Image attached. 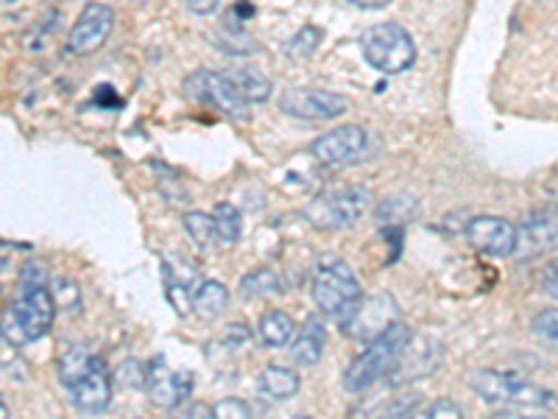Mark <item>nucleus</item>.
Masks as SVG:
<instances>
[{"instance_id":"nucleus-1","label":"nucleus","mask_w":558,"mask_h":419,"mask_svg":"<svg viewBox=\"0 0 558 419\" xmlns=\"http://www.w3.org/2000/svg\"><path fill=\"white\" fill-rule=\"evenodd\" d=\"M53 316H57V299L53 288L48 286V272L32 258L20 272L17 297L0 319V336L12 347H26L51 333Z\"/></svg>"},{"instance_id":"nucleus-2","label":"nucleus","mask_w":558,"mask_h":419,"mask_svg":"<svg viewBox=\"0 0 558 419\" xmlns=\"http://www.w3.org/2000/svg\"><path fill=\"white\" fill-rule=\"evenodd\" d=\"M411 336H413L411 327L397 322L391 324L386 333L372 338L361 356L349 363L347 372H343V388H347L349 394H361L366 392V388L375 386L380 378H386L388 372L397 367V361H400V356L405 352Z\"/></svg>"},{"instance_id":"nucleus-3","label":"nucleus","mask_w":558,"mask_h":419,"mask_svg":"<svg viewBox=\"0 0 558 419\" xmlns=\"http://www.w3.org/2000/svg\"><path fill=\"white\" fill-rule=\"evenodd\" d=\"M311 294L318 311L332 319H347L363 299V288L355 272L338 254L318 258L311 274Z\"/></svg>"},{"instance_id":"nucleus-4","label":"nucleus","mask_w":558,"mask_h":419,"mask_svg":"<svg viewBox=\"0 0 558 419\" xmlns=\"http://www.w3.org/2000/svg\"><path fill=\"white\" fill-rule=\"evenodd\" d=\"M477 397L495 406L511 408H550L556 406L550 388L531 383L514 372H497V369H477L470 378Z\"/></svg>"},{"instance_id":"nucleus-5","label":"nucleus","mask_w":558,"mask_h":419,"mask_svg":"<svg viewBox=\"0 0 558 419\" xmlns=\"http://www.w3.org/2000/svg\"><path fill=\"white\" fill-rule=\"evenodd\" d=\"M366 62L380 73H402L416 62V43L400 23H377L361 37Z\"/></svg>"},{"instance_id":"nucleus-6","label":"nucleus","mask_w":558,"mask_h":419,"mask_svg":"<svg viewBox=\"0 0 558 419\" xmlns=\"http://www.w3.org/2000/svg\"><path fill=\"white\" fill-rule=\"evenodd\" d=\"M368 207H372V193L363 184H349L313 199L302 210V216L316 229H347L361 222Z\"/></svg>"},{"instance_id":"nucleus-7","label":"nucleus","mask_w":558,"mask_h":419,"mask_svg":"<svg viewBox=\"0 0 558 419\" xmlns=\"http://www.w3.org/2000/svg\"><path fill=\"white\" fill-rule=\"evenodd\" d=\"M184 96L196 98V101L216 107L223 112L229 121H252V104L241 96V89L232 84L227 73H216V70H193L191 76L184 79L182 84Z\"/></svg>"},{"instance_id":"nucleus-8","label":"nucleus","mask_w":558,"mask_h":419,"mask_svg":"<svg viewBox=\"0 0 558 419\" xmlns=\"http://www.w3.org/2000/svg\"><path fill=\"white\" fill-rule=\"evenodd\" d=\"M279 109L291 118H299V121L322 123L347 112V98L341 93H332V89L291 87L279 96Z\"/></svg>"},{"instance_id":"nucleus-9","label":"nucleus","mask_w":558,"mask_h":419,"mask_svg":"<svg viewBox=\"0 0 558 419\" xmlns=\"http://www.w3.org/2000/svg\"><path fill=\"white\" fill-rule=\"evenodd\" d=\"M400 322V308L388 294H377L372 299H361V306L343 319L341 331L347 333L352 342H372L380 333H386L391 324Z\"/></svg>"},{"instance_id":"nucleus-10","label":"nucleus","mask_w":558,"mask_h":419,"mask_svg":"<svg viewBox=\"0 0 558 419\" xmlns=\"http://www.w3.org/2000/svg\"><path fill=\"white\" fill-rule=\"evenodd\" d=\"M368 152V134L363 127L347 123V127H336L330 132H324L322 137L311 146L313 159L324 163V166L341 168L352 166L363 154Z\"/></svg>"},{"instance_id":"nucleus-11","label":"nucleus","mask_w":558,"mask_h":419,"mask_svg":"<svg viewBox=\"0 0 558 419\" xmlns=\"http://www.w3.org/2000/svg\"><path fill=\"white\" fill-rule=\"evenodd\" d=\"M114 28V12L107 3H87L78 20L68 34V53L73 57H89L107 45Z\"/></svg>"},{"instance_id":"nucleus-12","label":"nucleus","mask_w":558,"mask_h":419,"mask_svg":"<svg viewBox=\"0 0 558 419\" xmlns=\"http://www.w3.org/2000/svg\"><path fill=\"white\" fill-rule=\"evenodd\" d=\"M558 252V207H542L527 213L517 229V258H542Z\"/></svg>"},{"instance_id":"nucleus-13","label":"nucleus","mask_w":558,"mask_h":419,"mask_svg":"<svg viewBox=\"0 0 558 419\" xmlns=\"http://www.w3.org/2000/svg\"><path fill=\"white\" fill-rule=\"evenodd\" d=\"M143 386L159 408H177L193 394V375L173 372L166 358H154L148 367H143Z\"/></svg>"},{"instance_id":"nucleus-14","label":"nucleus","mask_w":558,"mask_h":419,"mask_svg":"<svg viewBox=\"0 0 558 419\" xmlns=\"http://www.w3.org/2000/svg\"><path fill=\"white\" fill-rule=\"evenodd\" d=\"M466 238L477 252L492 258H511L517 252V227L506 218L475 216L466 224Z\"/></svg>"},{"instance_id":"nucleus-15","label":"nucleus","mask_w":558,"mask_h":419,"mask_svg":"<svg viewBox=\"0 0 558 419\" xmlns=\"http://www.w3.org/2000/svg\"><path fill=\"white\" fill-rule=\"evenodd\" d=\"M68 392L84 414L107 411L109 403H112V375H109L104 358H96L93 367L78 378L76 386L68 388Z\"/></svg>"},{"instance_id":"nucleus-16","label":"nucleus","mask_w":558,"mask_h":419,"mask_svg":"<svg viewBox=\"0 0 558 419\" xmlns=\"http://www.w3.org/2000/svg\"><path fill=\"white\" fill-rule=\"evenodd\" d=\"M441 358H445V347L441 342L433 336H411L405 352L400 356V378L402 381H418V378L433 375L438 367H441Z\"/></svg>"},{"instance_id":"nucleus-17","label":"nucleus","mask_w":558,"mask_h":419,"mask_svg":"<svg viewBox=\"0 0 558 419\" xmlns=\"http://www.w3.org/2000/svg\"><path fill=\"white\" fill-rule=\"evenodd\" d=\"M324 347H327V331H324V322H318V319H307L302 333L293 336L291 356L299 367H316L324 356Z\"/></svg>"},{"instance_id":"nucleus-18","label":"nucleus","mask_w":558,"mask_h":419,"mask_svg":"<svg viewBox=\"0 0 558 419\" xmlns=\"http://www.w3.org/2000/svg\"><path fill=\"white\" fill-rule=\"evenodd\" d=\"M299 388H302V381H299L296 369L268 363L260 372V392L271 400H291L299 394Z\"/></svg>"},{"instance_id":"nucleus-19","label":"nucleus","mask_w":558,"mask_h":419,"mask_svg":"<svg viewBox=\"0 0 558 419\" xmlns=\"http://www.w3.org/2000/svg\"><path fill=\"white\" fill-rule=\"evenodd\" d=\"M229 306V291L218 279H204L193 291V313L202 319H218Z\"/></svg>"},{"instance_id":"nucleus-20","label":"nucleus","mask_w":558,"mask_h":419,"mask_svg":"<svg viewBox=\"0 0 558 419\" xmlns=\"http://www.w3.org/2000/svg\"><path fill=\"white\" fill-rule=\"evenodd\" d=\"M257 336L271 349L288 347L293 336H296V324H293V319L286 311H268L263 313L260 324H257Z\"/></svg>"},{"instance_id":"nucleus-21","label":"nucleus","mask_w":558,"mask_h":419,"mask_svg":"<svg viewBox=\"0 0 558 419\" xmlns=\"http://www.w3.org/2000/svg\"><path fill=\"white\" fill-rule=\"evenodd\" d=\"M232 79L238 89H241V96L246 98L248 104H266L271 98V82L263 70L257 68H235L232 73H227Z\"/></svg>"},{"instance_id":"nucleus-22","label":"nucleus","mask_w":558,"mask_h":419,"mask_svg":"<svg viewBox=\"0 0 558 419\" xmlns=\"http://www.w3.org/2000/svg\"><path fill=\"white\" fill-rule=\"evenodd\" d=\"M96 352L89 347H84V344H76V347H70L68 352H64L62 358H59V381H62L64 388H73L76 386L78 378L87 372L89 367H93V361H96Z\"/></svg>"},{"instance_id":"nucleus-23","label":"nucleus","mask_w":558,"mask_h":419,"mask_svg":"<svg viewBox=\"0 0 558 419\" xmlns=\"http://www.w3.org/2000/svg\"><path fill=\"white\" fill-rule=\"evenodd\" d=\"M184 232L196 243L198 249H213L218 243V232H216V222L209 213H202V210H191V213H184L182 218Z\"/></svg>"},{"instance_id":"nucleus-24","label":"nucleus","mask_w":558,"mask_h":419,"mask_svg":"<svg viewBox=\"0 0 558 419\" xmlns=\"http://www.w3.org/2000/svg\"><path fill=\"white\" fill-rule=\"evenodd\" d=\"M213 222H216L218 241H221V243L241 241V236H243V216H241V210H238L235 204L218 202L216 207H213Z\"/></svg>"},{"instance_id":"nucleus-25","label":"nucleus","mask_w":558,"mask_h":419,"mask_svg":"<svg viewBox=\"0 0 558 419\" xmlns=\"http://www.w3.org/2000/svg\"><path fill=\"white\" fill-rule=\"evenodd\" d=\"M322 39H324V32L318 26H302L286 43V57L291 59V62H307V59L318 51Z\"/></svg>"},{"instance_id":"nucleus-26","label":"nucleus","mask_w":558,"mask_h":419,"mask_svg":"<svg viewBox=\"0 0 558 419\" xmlns=\"http://www.w3.org/2000/svg\"><path fill=\"white\" fill-rule=\"evenodd\" d=\"M241 291L252 299L271 297V294L279 291L277 272H271V268H254V272H248L246 277H243Z\"/></svg>"},{"instance_id":"nucleus-27","label":"nucleus","mask_w":558,"mask_h":419,"mask_svg":"<svg viewBox=\"0 0 558 419\" xmlns=\"http://www.w3.org/2000/svg\"><path fill=\"white\" fill-rule=\"evenodd\" d=\"M533 336L542 347L558 352V308H550V311H542L533 316Z\"/></svg>"},{"instance_id":"nucleus-28","label":"nucleus","mask_w":558,"mask_h":419,"mask_svg":"<svg viewBox=\"0 0 558 419\" xmlns=\"http://www.w3.org/2000/svg\"><path fill=\"white\" fill-rule=\"evenodd\" d=\"M213 419H254V411L241 397H223L213 406Z\"/></svg>"},{"instance_id":"nucleus-29","label":"nucleus","mask_w":558,"mask_h":419,"mask_svg":"<svg viewBox=\"0 0 558 419\" xmlns=\"http://www.w3.org/2000/svg\"><path fill=\"white\" fill-rule=\"evenodd\" d=\"M402 196H393V199H386V202L380 204V210H377V218H380L383 224H402L408 222V218L416 213V202H408L405 207H400Z\"/></svg>"},{"instance_id":"nucleus-30","label":"nucleus","mask_w":558,"mask_h":419,"mask_svg":"<svg viewBox=\"0 0 558 419\" xmlns=\"http://www.w3.org/2000/svg\"><path fill=\"white\" fill-rule=\"evenodd\" d=\"M59 26V17L57 14H48V17L43 20V23H37V26H32V32L26 34V39H23V45H26V51L32 53H39L45 48V39L51 37V28Z\"/></svg>"},{"instance_id":"nucleus-31","label":"nucleus","mask_w":558,"mask_h":419,"mask_svg":"<svg viewBox=\"0 0 558 419\" xmlns=\"http://www.w3.org/2000/svg\"><path fill=\"white\" fill-rule=\"evenodd\" d=\"M413 419H463V411L452 400H436L413 414Z\"/></svg>"},{"instance_id":"nucleus-32","label":"nucleus","mask_w":558,"mask_h":419,"mask_svg":"<svg viewBox=\"0 0 558 419\" xmlns=\"http://www.w3.org/2000/svg\"><path fill=\"white\" fill-rule=\"evenodd\" d=\"M418 400H422L418 394H405V397H400L397 403H391L380 419H413Z\"/></svg>"},{"instance_id":"nucleus-33","label":"nucleus","mask_w":558,"mask_h":419,"mask_svg":"<svg viewBox=\"0 0 558 419\" xmlns=\"http://www.w3.org/2000/svg\"><path fill=\"white\" fill-rule=\"evenodd\" d=\"M542 288L550 294L553 299H558V261H553L550 266L545 268V279H542Z\"/></svg>"},{"instance_id":"nucleus-34","label":"nucleus","mask_w":558,"mask_h":419,"mask_svg":"<svg viewBox=\"0 0 558 419\" xmlns=\"http://www.w3.org/2000/svg\"><path fill=\"white\" fill-rule=\"evenodd\" d=\"M218 7H221V0H187V9L193 14H198V17H207V14L218 12Z\"/></svg>"},{"instance_id":"nucleus-35","label":"nucleus","mask_w":558,"mask_h":419,"mask_svg":"<svg viewBox=\"0 0 558 419\" xmlns=\"http://www.w3.org/2000/svg\"><path fill=\"white\" fill-rule=\"evenodd\" d=\"M349 3L357 9H366V12H375V9H386L391 0H349Z\"/></svg>"},{"instance_id":"nucleus-36","label":"nucleus","mask_w":558,"mask_h":419,"mask_svg":"<svg viewBox=\"0 0 558 419\" xmlns=\"http://www.w3.org/2000/svg\"><path fill=\"white\" fill-rule=\"evenodd\" d=\"M12 263V249L7 243H0V274L7 272V266Z\"/></svg>"},{"instance_id":"nucleus-37","label":"nucleus","mask_w":558,"mask_h":419,"mask_svg":"<svg viewBox=\"0 0 558 419\" xmlns=\"http://www.w3.org/2000/svg\"><path fill=\"white\" fill-rule=\"evenodd\" d=\"M492 419H545V417H525V414H514V411H497Z\"/></svg>"},{"instance_id":"nucleus-38","label":"nucleus","mask_w":558,"mask_h":419,"mask_svg":"<svg viewBox=\"0 0 558 419\" xmlns=\"http://www.w3.org/2000/svg\"><path fill=\"white\" fill-rule=\"evenodd\" d=\"M0 419H9V406L3 400V394H0Z\"/></svg>"},{"instance_id":"nucleus-39","label":"nucleus","mask_w":558,"mask_h":419,"mask_svg":"<svg viewBox=\"0 0 558 419\" xmlns=\"http://www.w3.org/2000/svg\"><path fill=\"white\" fill-rule=\"evenodd\" d=\"M3 3H17V0H0V7H3Z\"/></svg>"},{"instance_id":"nucleus-40","label":"nucleus","mask_w":558,"mask_h":419,"mask_svg":"<svg viewBox=\"0 0 558 419\" xmlns=\"http://www.w3.org/2000/svg\"><path fill=\"white\" fill-rule=\"evenodd\" d=\"M296 419H313V417H296Z\"/></svg>"}]
</instances>
